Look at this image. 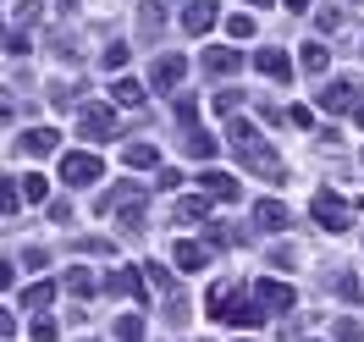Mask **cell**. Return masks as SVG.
Wrapping results in <instances>:
<instances>
[{"instance_id": "cell-33", "label": "cell", "mask_w": 364, "mask_h": 342, "mask_svg": "<svg viewBox=\"0 0 364 342\" xmlns=\"http://www.w3.org/2000/svg\"><path fill=\"white\" fill-rule=\"evenodd\" d=\"M100 61H105L111 72H122V67H127V45H122V39H116V45H105V55H100Z\"/></svg>"}, {"instance_id": "cell-37", "label": "cell", "mask_w": 364, "mask_h": 342, "mask_svg": "<svg viewBox=\"0 0 364 342\" xmlns=\"http://www.w3.org/2000/svg\"><path fill=\"white\" fill-rule=\"evenodd\" d=\"M287 122H293V127H315V111H309V105H293V111H287Z\"/></svg>"}, {"instance_id": "cell-21", "label": "cell", "mask_w": 364, "mask_h": 342, "mask_svg": "<svg viewBox=\"0 0 364 342\" xmlns=\"http://www.w3.org/2000/svg\"><path fill=\"white\" fill-rule=\"evenodd\" d=\"M210 205H215L210 193H193V199H182V205H177V215H182V221H205Z\"/></svg>"}, {"instance_id": "cell-12", "label": "cell", "mask_w": 364, "mask_h": 342, "mask_svg": "<svg viewBox=\"0 0 364 342\" xmlns=\"http://www.w3.org/2000/svg\"><path fill=\"white\" fill-rule=\"evenodd\" d=\"M254 227H265V232H287V227H293V210L282 205V199H259V205H254Z\"/></svg>"}, {"instance_id": "cell-11", "label": "cell", "mask_w": 364, "mask_h": 342, "mask_svg": "<svg viewBox=\"0 0 364 342\" xmlns=\"http://www.w3.org/2000/svg\"><path fill=\"white\" fill-rule=\"evenodd\" d=\"M182 78H188V61H182V55H155V67H149V83H155V89H182Z\"/></svg>"}, {"instance_id": "cell-4", "label": "cell", "mask_w": 364, "mask_h": 342, "mask_svg": "<svg viewBox=\"0 0 364 342\" xmlns=\"http://www.w3.org/2000/svg\"><path fill=\"white\" fill-rule=\"evenodd\" d=\"M111 127H116V111L105 105V100H89V105L77 111V133L89 138V144H105V138H111Z\"/></svg>"}, {"instance_id": "cell-10", "label": "cell", "mask_w": 364, "mask_h": 342, "mask_svg": "<svg viewBox=\"0 0 364 342\" xmlns=\"http://www.w3.org/2000/svg\"><path fill=\"white\" fill-rule=\"evenodd\" d=\"M249 61H254L259 72H265V78H276V83H287V78H293V55H287V50H276V45L254 50Z\"/></svg>"}, {"instance_id": "cell-23", "label": "cell", "mask_w": 364, "mask_h": 342, "mask_svg": "<svg viewBox=\"0 0 364 342\" xmlns=\"http://www.w3.org/2000/svg\"><path fill=\"white\" fill-rule=\"evenodd\" d=\"M177 265L182 271H205V243H177Z\"/></svg>"}, {"instance_id": "cell-34", "label": "cell", "mask_w": 364, "mask_h": 342, "mask_svg": "<svg viewBox=\"0 0 364 342\" xmlns=\"http://www.w3.org/2000/svg\"><path fill=\"white\" fill-rule=\"evenodd\" d=\"M364 337V320H337V342H359Z\"/></svg>"}, {"instance_id": "cell-1", "label": "cell", "mask_w": 364, "mask_h": 342, "mask_svg": "<svg viewBox=\"0 0 364 342\" xmlns=\"http://www.w3.org/2000/svg\"><path fill=\"white\" fill-rule=\"evenodd\" d=\"M227 133H232V149H237V160H243L249 171H259L265 183H282V177H287V171H282V160H276L271 149H265L259 127H249L243 116H232V127H227Z\"/></svg>"}, {"instance_id": "cell-15", "label": "cell", "mask_w": 364, "mask_h": 342, "mask_svg": "<svg viewBox=\"0 0 364 342\" xmlns=\"http://www.w3.org/2000/svg\"><path fill=\"white\" fill-rule=\"evenodd\" d=\"M182 149H188L193 160H215L221 144H215V133H205V127H188V133H182Z\"/></svg>"}, {"instance_id": "cell-27", "label": "cell", "mask_w": 364, "mask_h": 342, "mask_svg": "<svg viewBox=\"0 0 364 342\" xmlns=\"http://www.w3.org/2000/svg\"><path fill=\"white\" fill-rule=\"evenodd\" d=\"M177 122H182V133L199 127V100H193V94H177Z\"/></svg>"}, {"instance_id": "cell-8", "label": "cell", "mask_w": 364, "mask_h": 342, "mask_svg": "<svg viewBox=\"0 0 364 342\" xmlns=\"http://www.w3.org/2000/svg\"><path fill=\"white\" fill-rule=\"evenodd\" d=\"M215 17H221V6H215V0H188V11H182V33H193V39H199V33L215 28Z\"/></svg>"}, {"instance_id": "cell-9", "label": "cell", "mask_w": 364, "mask_h": 342, "mask_svg": "<svg viewBox=\"0 0 364 342\" xmlns=\"http://www.w3.org/2000/svg\"><path fill=\"white\" fill-rule=\"evenodd\" d=\"M353 100H359V83H353V78H337V83H326V89H320V111H353Z\"/></svg>"}, {"instance_id": "cell-25", "label": "cell", "mask_w": 364, "mask_h": 342, "mask_svg": "<svg viewBox=\"0 0 364 342\" xmlns=\"http://www.w3.org/2000/svg\"><path fill=\"white\" fill-rule=\"evenodd\" d=\"M17 188H23V193H28V205H45V199H50V183H45V177H39V171H28V177H23V183H17Z\"/></svg>"}, {"instance_id": "cell-35", "label": "cell", "mask_w": 364, "mask_h": 342, "mask_svg": "<svg viewBox=\"0 0 364 342\" xmlns=\"http://www.w3.org/2000/svg\"><path fill=\"white\" fill-rule=\"evenodd\" d=\"M342 23V11H337V6H326V11H320V17H315V28H320V33H331V28H337Z\"/></svg>"}, {"instance_id": "cell-36", "label": "cell", "mask_w": 364, "mask_h": 342, "mask_svg": "<svg viewBox=\"0 0 364 342\" xmlns=\"http://www.w3.org/2000/svg\"><path fill=\"white\" fill-rule=\"evenodd\" d=\"M6 50H11V55H28V33H23V28H11V33H6Z\"/></svg>"}, {"instance_id": "cell-28", "label": "cell", "mask_w": 364, "mask_h": 342, "mask_svg": "<svg viewBox=\"0 0 364 342\" xmlns=\"http://www.w3.org/2000/svg\"><path fill=\"white\" fill-rule=\"evenodd\" d=\"M50 298H55V282H33V287L23 293V304H28V309H45Z\"/></svg>"}, {"instance_id": "cell-20", "label": "cell", "mask_w": 364, "mask_h": 342, "mask_svg": "<svg viewBox=\"0 0 364 342\" xmlns=\"http://www.w3.org/2000/svg\"><path fill=\"white\" fill-rule=\"evenodd\" d=\"M326 61H331V55H326V45H320V39H309V45L298 50V67H304V72H326Z\"/></svg>"}, {"instance_id": "cell-7", "label": "cell", "mask_w": 364, "mask_h": 342, "mask_svg": "<svg viewBox=\"0 0 364 342\" xmlns=\"http://www.w3.org/2000/svg\"><path fill=\"white\" fill-rule=\"evenodd\" d=\"M309 210H315V221H320L326 232H342V227H348V205H342V199L331 193V188H320V193H315V205H309Z\"/></svg>"}, {"instance_id": "cell-26", "label": "cell", "mask_w": 364, "mask_h": 342, "mask_svg": "<svg viewBox=\"0 0 364 342\" xmlns=\"http://www.w3.org/2000/svg\"><path fill=\"white\" fill-rule=\"evenodd\" d=\"M116 342H144V315H122L116 320Z\"/></svg>"}, {"instance_id": "cell-3", "label": "cell", "mask_w": 364, "mask_h": 342, "mask_svg": "<svg viewBox=\"0 0 364 342\" xmlns=\"http://www.w3.org/2000/svg\"><path fill=\"white\" fill-rule=\"evenodd\" d=\"M105 177V160L89 155V149H77V155H61V183L67 188H89Z\"/></svg>"}, {"instance_id": "cell-5", "label": "cell", "mask_w": 364, "mask_h": 342, "mask_svg": "<svg viewBox=\"0 0 364 342\" xmlns=\"http://www.w3.org/2000/svg\"><path fill=\"white\" fill-rule=\"evenodd\" d=\"M254 298H259L271 315H293V304H298V293L287 282H276V276H259V282H254Z\"/></svg>"}, {"instance_id": "cell-24", "label": "cell", "mask_w": 364, "mask_h": 342, "mask_svg": "<svg viewBox=\"0 0 364 342\" xmlns=\"http://www.w3.org/2000/svg\"><path fill=\"white\" fill-rule=\"evenodd\" d=\"M116 105H127V111H138V105H144V83H133V78H122V83H116Z\"/></svg>"}, {"instance_id": "cell-18", "label": "cell", "mask_w": 364, "mask_h": 342, "mask_svg": "<svg viewBox=\"0 0 364 342\" xmlns=\"http://www.w3.org/2000/svg\"><path fill=\"white\" fill-rule=\"evenodd\" d=\"M122 160L144 171V166H160V149H155V144H144V138H138V144H127V149H122Z\"/></svg>"}, {"instance_id": "cell-19", "label": "cell", "mask_w": 364, "mask_h": 342, "mask_svg": "<svg viewBox=\"0 0 364 342\" xmlns=\"http://www.w3.org/2000/svg\"><path fill=\"white\" fill-rule=\"evenodd\" d=\"M160 11H166L160 0H144V6H138V28H144V39H155V33H160V23H166Z\"/></svg>"}, {"instance_id": "cell-2", "label": "cell", "mask_w": 364, "mask_h": 342, "mask_svg": "<svg viewBox=\"0 0 364 342\" xmlns=\"http://www.w3.org/2000/svg\"><path fill=\"white\" fill-rule=\"evenodd\" d=\"M144 205H149V193H144L138 183H116V193H105V199H100V210H105V215H116L127 232L144 227Z\"/></svg>"}, {"instance_id": "cell-14", "label": "cell", "mask_w": 364, "mask_h": 342, "mask_svg": "<svg viewBox=\"0 0 364 342\" xmlns=\"http://www.w3.org/2000/svg\"><path fill=\"white\" fill-rule=\"evenodd\" d=\"M199 188H205L215 205H232V199H237V177H227V171H205V177H199Z\"/></svg>"}, {"instance_id": "cell-41", "label": "cell", "mask_w": 364, "mask_h": 342, "mask_svg": "<svg viewBox=\"0 0 364 342\" xmlns=\"http://www.w3.org/2000/svg\"><path fill=\"white\" fill-rule=\"evenodd\" d=\"M55 6H61V11H77V6H83V0H55Z\"/></svg>"}, {"instance_id": "cell-13", "label": "cell", "mask_w": 364, "mask_h": 342, "mask_svg": "<svg viewBox=\"0 0 364 342\" xmlns=\"http://www.w3.org/2000/svg\"><path fill=\"white\" fill-rule=\"evenodd\" d=\"M237 67H243V55H237L232 45H210L205 50V72H210V78H232Z\"/></svg>"}, {"instance_id": "cell-38", "label": "cell", "mask_w": 364, "mask_h": 342, "mask_svg": "<svg viewBox=\"0 0 364 342\" xmlns=\"http://www.w3.org/2000/svg\"><path fill=\"white\" fill-rule=\"evenodd\" d=\"M337 293H342V298H359V282H353V276L342 271V276H337Z\"/></svg>"}, {"instance_id": "cell-42", "label": "cell", "mask_w": 364, "mask_h": 342, "mask_svg": "<svg viewBox=\"0 0 364 342\" xmlns=\"http://www.w3.org/2000/svg\"><path fill=\"white\" fill-rule=\"evenodd\" d=\"M249 6H271V0H249Z\"/></svg>"}, {"instance_id": "cell-17", "label": "cell", "mask_w": 364, "mask_h": 342, "mask_svg": "<svg viewBox=\"0 0 364 342\" xmlns=\"http://www.w3.org/2000/svg\"><path fill=\"white\" fill-rule=\"evenodd\" d=\"M55 144H61L55 127H33V133H23V149H28V155H55Z\"/></svg>"}, {"instance_id": "cell-6", "label": "cell", "mask_w": 364, "mask_h": 342, "mask_svg": "<svg viewBox=\"0 0 364 342\" xmlns=\"http://www.w3.org/2000/svg\"><path fill=\"white\" fill-rule=\"evenodd\" d=\"M265 315H271V309H265L259 298L232 293V298H227V315H221V320H227V326H249V331H254V326H265Z\"/></svg>"}, {"instance_id": "cell-31", "label": "cell", "mask_w": 364, "mask_h": 342, "mask_svg": "<svg viewBox=\"0 0 364 342\" xmlns=\"http://www.w3.org/2000/svg\"><path fill=\"white\" fill-rule=\"evenodd\" d=\"M28 337H33V342H55V337H61V326H55V320H33Z\"/></svg>"}, {"instance_id": "cell-32", "label": "cell", "mask_w": 364, "mask_h": 342, "mask_svg": "<svg viewBox=\"0 0 364 342\" xmlns=\"http://www.w3.org/2000/svg\"><path fill=\"white\" fill-rule=\"evenodd\" d=\"M227 33H232V39H249V33H254V17H249V11L227 17Z\"/></svg>"}, {"instance_id": "cell-39", "label": "cell", "mask_w": 364, "mask_h": 342, "mask_svg": "<svg viewBox=\"0 0 364 342\" xmlns=\"http://www.w3.org/2000/svg\"><path fill=\"white\" fill-rule=\"evenodd\" d=\"M348 116H353V127H364V105H353V111H348Z\"/></svg>"}, {"instance_id": "cell-16", "label": "cell", "mask_w": 364, "mask_h": 342, "mask_svg": "<svg viewBox=\"0 0 364 342\" xmlns=\"http://www.w3.org/2000/svg\"><path fill=\"white\" fill-rule=\"evenodd\" d=\"M111 293L144 298V293H149V287H144V271H138V265H122V271H111Z\"/></svg>"}, {"instance_id": "cell-29", "label": "cell", "mask_w": 364, "mask_h": 342, "mask_svg": "<svg viewBox=\"0 0 364 342\" xmlns=\"http://www.w3.org/2000/svg\"><path fill=\"white\" fill-rule=\"evenodd\" d=\"M237 293V287H232V282H221V287H210V320H221L227 315V298Z\"/></svg>"}, {"instance_id": "cell-22", "label": "cell", "mask_w": 364, "mask_h": 342, "mask_svg": "<svg viewBox=\"0 0 364 342\" xmlns=\"http://www.w3.org/2000/svg\"><path fill=\"white\" fill-rule=\"evenodd\" d=\"M67 287H72L77 298H89L94 287H100V282H94V271H89V265H72V271H67Z\"/></svg>"}, {"instance_id": "cell-30", "label": "cell", "mask_w": 364, "mask_h": 342, "mask_svg": "<svg viewBox=\"0 0 364 342\" xmlns=\"http://www.w3.org/2000/svg\"><path fill=\"white\" fill-rule=\"evenodd\" d=\"M237 105H243V94H237V89H221V94H215V111L227 116V122L237 116Z\"/></svg>"}, {"instance_id": "cell-40", "label": "cell", "mask_w": 364, "mask_h": 342, "mask_svg": "<svg viewBox=\"0 0 364 342\" xmlns=\"http://www.w3.org/2000/svg\"><path fill=\"white\" fill-rule=\"evenodd\" d=\"M287 11H309V0H287Z\"/></svg>"}]
</instances>
